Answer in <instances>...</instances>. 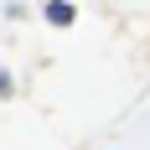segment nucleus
Masks as SVG:
<instances>
[{
    "mask_svg": "<svg viewBox=\"0 0 150 150\" xmlns=\"http://www.w3.org/2000/svg\"><path fill=\"white\" fill-rule=\"evenodd\" d=\"M47 21H52V26H73V5H67V0H52V5H47Z\"/></svg>",
    "mask_w": 150,
    "mask_h": 150,
    "instance_id": "1",
    "label": "nucleus"
}]
</instances>
